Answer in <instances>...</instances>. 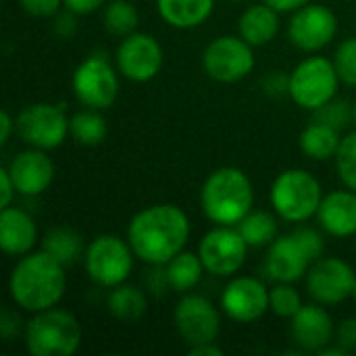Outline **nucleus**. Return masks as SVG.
<instances>
[{
    "mask_svg": "<svg viewBox=\"0 0 356 356\" xmlns=\"http://www.w3.org/2000/svg\"><path fill=\"white\" fill-rule=\"evenodd\" d=\"M294 236L300 240V244L305 246V250L309 252V257L313 259V263L323 257L325 244H323V238H321L319 232H315L311 227H300V229L294 232Z\"/></svg>",
    "mask_w": 356,
    "mask_h": 356,
    "instance_id": "f704fd0d",
    "label": "nucleus"
},
{
    "mask_svg": "<svg viewBox=\"0 0 356 356\" xmlns=\"http://www.w3.org/2000/svg\"><path fill=\"white\" fill-rule=\"evenodd\" d=\"M236 227L250 248L269 246L277 238V219L267 211H250Z\"/></svg>",
    "mask_w": 356,
    "mask_h": 356,
    "instance_id": "c85d7f7f",
    "label": "nucleus"
},
{
    "mask_svg": "<svg viewBox=\"0 0 356 356\" xmlns=\"http://www.w3.org/2000/svg\"><path fill=\"white\" fill-rule=\"evenodd\" d=\"M353 298L356 300V282H355V290H353Z\"/></svg>",
    "mask_w": 356,
    "mask_h": 356,
    "instance_id": "a18cd8bd",
    "label": "nucleus"
},
{
    "mask_svg": "<svg viewBox=\"0 0 356 356\" xmlns=\"http://www.w3.org/2000/svg\"><path fill=\"white\" fill-rule=\"evenodd\" d=\"M204 271L207 269H204L198 252L194 254V252L181 250L179 254H175L165 265V282H167V286L173 292L188 294V292H192L200 284Z\"/></svg>",
    "mask_w": 356,
    "mask_h": 356,
    "instance_id": "393cba45",
    "label": "nucleus"
},
{
    "mask_svg": "<svg viewBox=\"0 0 356 356\" xmlns=\"http://www.w3.org/2000/svg\"><path fill=\"white\" fill-rule=\"evenodd\" d=\"M334 161L344 188L356 192V131H348L346 136H342V144Z\"/></svg>",
    "mask_w": 356,
    "mask_h": 356,
    "instance_id": "2f4dec72",
    "label": "nucleus"
},
{
    "mask_svg": "<svg viewBox=\"0 0 356 356\" xmlns=\"http://www.w3.org/2000/svg\"><path fill=\"white\" fill-rule=\"evenodd\" d=\"M238 33L254 48L271 44L280 33V10L267 2L248 6L238 19Z\"/></svg>",
    "mask_w": 356,
    "mask_h": 356,
    "instance_id": "4be33fe9",
    "label": "nucleus"
},
{
    "mask_svg": "<svg viewBox=\"0 0 356 356\" xmlns=\"http://www.w3.org/2000/svg\"><path fill=\"white\" fill-rule=\"evenodd\" d=\"M355 282V269L338 257L317 259L307 273L309 296L323 307H334L353 298Z\"/></svg>",
    "mask_w": 356,
    "mask_h": 356,
    "instance_id": "4468645a",
    "label": "nucleus"
},
{
    "mask_svg": "<svg viewBox=\"0 0 356 356\" xmlns=\"http://www.w3.org/2000/svg\"><path fill=\"white\" fill-rule=\"evenodd\" d=\"M173 325L181 342L192 348L215 342L221 334V315L217 307L200 294H184L173 311Z\"/></svg>",
    "mask_w": 356,
    "mask_h": 356,
    "instance_id": "f8f14e48",
    "label": "nucleus"
},
{
    "mask_svg": "<svg viewBox=\"0 0 356 356\" xmlns=\"http://www.w3.org/2000/svg\"><path fill=\"white\" fill-rule=\"evenodd\" d=\"M21 332H25V323L21 321L19 313L13 311L10 307H4L2 313H0V336H2V340L10 342Z\"/></svg>",
    "mask_w": 356,
    "mask_h": 356,
    "instance_id": "c9c22d12",
    "label": "nucleus"
},
{
    "mask_svg": "<svg viewBox=\"0 0 356 356\" xmlns=\"http://www.w3.org/2000/svg\"><path fill=\"white\" fill-rule=\"evenodd\" d=\"M23 342L31 356H73L83 342V327L73 313L52 307L25 321Z\"/></svg>",
    "mask_w": 356,
    "mask_h": 356,
    "instance_id": "20e7f679",
    "label": "nucleus"
},
{
    "mask_svg": "<svg viewBox=\"0 0 356 356\" xmlns=\"http://www.w3.org/2000/svg\"><path fill=\"white\" fill-rule=\"evenodd\" d=\"M269 200L277 217L288 223H302L317 215L323 188L311 171L286 169L273 179Z\"/></svg>",
    "mask_w": 356,
    "mask_h": 356,
    "instance_id": "39448f33",
    "label": "nucleus"
},
{
    "mask_svg": "<svg viewBox=\"0 0 356 356\" xmlns=\"http://www.w3.org/2000/svg\"><path fill=\"white\" fill-rule=\"evenodd\" d=\"M0 186H2V198H0V209H6V207H10L13 204V198H15V194H17V188H15V181H13V177H10V173H8V169H6V165L0 169Z\"/></svg>",
    "mask_w": 356,
    "mask_h": 356,
    "instance_id": "58836bf2",
    "label": "nucleus"
},
{
    "mask_svg": "<svg viewBox=\"0 0 356 356\" xmlns=\"http://www.w3.org/2000/svg\"><path fill=\"white\" fill-rule=\"evenodd\" d=\"M17 136L31 148L54 150L69 136V119L63 106L50 102H33L23 106L15 119Z\"/></svg>",
    "mask_w": 356,
    "mask_h": 356,
    "instance_id": "1a4fd4ad",
    "label": "nucleus"
},
{
    "mask_svg": "<svg viewBox=\"0 0 356 356\" xmlns=\"http://www.w3.org/2000/svg\"><path fill=\"white\" fill-rule=\"evenodd\" d=\"M215 8V0H156L161 19L175 29H194L202 25Z\"/></svg>",
    "mask_w": 356,
    "mask_h": 356,
    "instance_id": "5701e85b",
    "label": "nucleus"
},
{
    "mask_svg": "<svg viewBox=\"0 0 356 356\" xmlns=\"http://www.w3.org/2000/svg\"><path fill=\"white\" fill-rule=\"evenodd\" d=\"M229 2H244V0H229Z\"/></svg>",
    "mask_w": 356,
    "mask_h": 356,
    "instance_id": "49530a36",
    "label": "nucleus"
},
{
    "mask_svg": "<svg viewBox=\"0 0 356 356\" xmlns=\"http://www.w3.org/2000/svg\"><path fill=\"white\" fill-rule=\"evenodd\" d=\"M298 144H300V150L309 159H313V161H330V159H336V154H338V148L342 144V131L313 119V123H309L300 131Z\"/></svg>",
    "mask_w": 356,
    "mask_h": 356,
    "instance_id": "b1692460",
    "label": "nucleus"
},
{
    "mask_svg": "<svg viewBox=\"0 0 356 356\" xmlns=\"http://www.w3.org/2000/svg\"><path fill=\"white\" fill-rule=\"evenodd\" d=\"M221 309L236 323H254L269 311V290L257 277L234 275L223 288Z\"/></svg>",
    "mask_w": 356,
    "mask_h": 356,
    "instance_id": "dca6fc26",
    "label": "nucleus"
},
{
    "mask_svg": "<svg viewBox=\"0 0 356 356\" xmlns=\"http://www.w3.org/2000/svg\"><path fill=\"white\" fill-rule=\"evenodd\" d=\"M15 127L17 125H15V119L10 117V113L8 111H2L0 113V146H6L8 144L10 134H13Z\"/></svg>",
    "mask_w": 356,
    "mask_h": 356,
    "instance_id": "a19ab883",
    "label": "nucleus"
},
{
    "mask_svg": "<svg viewBox=\"0 0 356 356\" xmlns=\"http://www.w3.org/2000/svg\"><path fill=\"white\" fill-rule=\"evenodd\" d=\"M248 248L250 246L238 227L217 225L202 236L198 254L207 273L217 277H234L244 267Z\"/></svg>",
    "mask_w": 356,
    "mask_h": 356,
    "instance_id": "9b49d317",
    "label": "nucleus"
},
{
    "mask_svg": "<svg viewBox=\"0 0 356 356\" xmlns=\"http://www.w3.org/2000/svg\"><path fill=\"white\" fill-rule=\"evenodd\" d=\"M38 244V225L33 217L17 207L0 211V246L8 257H23Z\"/></svg>",
    "mask_w": 356,
    "mask_h": 356,
    "instance_id": "412c9836",
    "label": "nucleus"
},
{
    "mask_svg": "<svg viewBox=\"0 0 356 356\" xmlns=\"http://www.w3.org/2000/svg\"><path fill=\"white\" fill-rule=\"evenodd\" d=\"M106 309L108 315L121 323H134L140 321L148 311V298L146 294L129 284H121L111 288L106 296Z\"/></svg>",
    "mask_w": 356,
    "mask_h": 356,
    "instance_id": "a878e982",
    "label": "nucleus"
},
{
    "mask_svg": "<svg viewBox=\"0 0 356 356\" xmlns=\"http://www.w3.org/2000/svg\"><path fill=\"white\" fill-rule=\"evenodd\" d=\"M163 46L152 33L134 31L125 35L115 52V65L119 73L136 83L154 79L163 69Z\"/></svg>",
    "mask_w": 356,
    "mask_h": 356,
    "instance_id": "ddd939ff",
    "label": "nucleus"
},
{
    "mask_svg": "<svg viewBox=\"0 0 356 356\" xmlns=\"http://www.w3.org/2000/svg\"><path fill=\"white\" fill-rule=\"evenodd\" d=\"M263 2H267L269 6H273V8L280 10V13H294V10H298L300 6L309 4L311 0H263Z\"/></svg>",
    "mask_w": 356,
    "mask_h": 356,
    "instance_id": "79ce46f5",
    "label": "nucleus"
},
{
    "mask_svg": "<svg viewBox=\"0 0 356 356\" xmlns=\"http://www.w3.org/2000/svg\"><path fill=\"white\" fill-rule=\"evenodd\" d=\"M17 194L23 196H40L44 194L56 175V167L54 161L46 154V150L42 148H27L21 150L19 154L13 156V161L6 165Z\"/></svg>",
    "mask_w": 356,
    "mask_h": 356,
    "instance_id": "f3484780",
    "label": "nucleus"
},
{
    "mask_svg": "<svg viewBox=\"0 0 356 356\" xmlns=\"http://www.w3.org/2000/svg\"><path fill=\"white\" fill-rule=\"evenodd\" d=\"M292 340L309 353H321L336 340V327L332 315L323 305H302V309L290 319Z\"/></svg>",
    "mask_w": 356,
    "mask_h": 356,
    "instance_id": "6ab92c4d",
    "label": "nucleus"
},
{
    "mask_svg": "<svg viewBox=\"0 0 356 356\" xmlns=\"http://www.w3.org/2000/svg\"><path fill=\"white\" fill-rule=\"evenodd\" d=\"M338 33V17L325 4L309 2L292 13L288 21V40L302 52H319L330 46Z\"/></svg>",
    "mask_w": 356,
    "mask_h": 356,
    "instance_id": "2eb2a0df",
    "label": "nucleus"
},
{
    "mask_svg": "<svg viewBox=\"0 0 356 356\" xmlns=\"http://www.w3.org/2000/svg\"><path fill=\"white\" fill-rule=\"evenodd\" d=\"M313 265V259L300 244V240L294 234L277 236L267 250V273L269 277L280 284H296L298 280L307 277L309 267Z\"/></svg>",
    "mask_w": 356,
    "mask_h": 356,
    "instance_id": "a211bd4d",
    "label": "nucleus"
},
{
    "mask_svg": "<svg viewBox=\"0 0 356 356\" xmlns=\"http://www.w3.org/2000/svg\"><path fill=\"white\" fill-rule=\"evenodd\" d=\"M254 204L250 177L238 167L215 169L202 184L200 207L204 217L215 225L236 227Z\"/></svg>",
    "mask_w": 356,
    "mask_h": 356,
    "instance_id": "7ed1b4c3",
    "label": "nucleus"
},
{
    "mask_svg": "<svg viewBox=\"0 0 356 356\" xmlns=\"http://www.w3.org/2000/svg\"><path fill=\"white\" fill-rule=\"evenodd\" d=\"M313 115H315V121H321V123L332 125L338 131H342L353 121V106L346 100H340L336 96L334 100H330L327 104H323L321 108H317Z\"/></svg>",
    "mask_w": 356,
    "mask_h": 356,
    "instance_id": "72a5a7b5",
    "label": "nucleus"
},
{
    "mask_svg": "<svg viewBox=\"0 0 356 356\" xmlns=\"http://www.w3.org/2000/svg\"><path fill=\"white\" fill-rule=\"evenodd\" d=\"M334 65L340 75V81L356 88V35L346 38L338 44L334 54Z\"/></svg>",
    "mask_w": 356,
    "mask_h": 356,
    "instance_id": "473e14b6",
    "label": "nucleus"
},
{
    "mask_svg": "<svg viewBox=\"0 0 356 356\" xmlns=\"http://www.w3.org/2000/svg\"><path fill=\"white\" fill-rule=\"evenodd\" d=\"M134 259L136 254L127 238L123 240L115 234H102L88 244L83 265L94 284L102 288H115L129 280L134 271Z\"/></svg>",
    "mask_w": 356,
    "mask_h": 356,
    "instance_id": "0eeeda50",
    "label": "nucleus"
},
{
    "mask_svg": "<svg viewBox=\"0 0 356 356\" xmlns=\"http://www.w3.org/2000/svg\"><path fill=\"white\" fill-rule=\"evenodd\" d=\"M67 267L46 250H31L19 257L8 275V296L25 313H40L58 307L67 292Z\"/></svg>",
    "mask_w": 356,
    "mask_h": 356,
    "instance_id": "f03ea898",
    "label": "nucleus"
},
{
    "mask_svg": "<svg viewBox=\"0 0 356 356\" xmlns=\"http://www.w3.org/2000/svg\"><path fill=\"white\" fill-rule=\"evenodd\" d=\"M106 0H63V6L75 15H92L96 13Z\"/></svg>",
    "mask_w": 356,
    "mask_h": 356,
    "instance_id": "ea45409f",
    "label": "nucleus"
},
{
    "mask_svg": "<svg viewBox=\"0 0 356 356\" xmlns=\"http://www.w3.org/2000/svg\"><path fill=\"white\" fill-rule=\"evenodd\" d=\"M19 6L31 17H54L63 0H19Z\"/></svg>",
    "mask_w": 356,
    "mask_h": 356,
    "instance_id": "e433bc0d",
    "label": "nucleus"
},
{
    "mask_svg": "<svg viewBox=\"0 0 356 356\" xmlns=\"http://www.w3.org/2000/svg\"><path fill=\"white\" fill-rule=\"evenodd\" d=\"M254 46H250L240 33L219 35L209 42L202 52L204 73L219 83H236L248 77L257 65Z\"/></svg>",
    "mask_w": 356,
    "mask_h": 356,
    "instance_id": "9d476101",
    "label": "nucleus"
},
{
    "mask_svg": "<svg viewBox=\"0 0 356 356\" xmlns=\"http://www.w3.org/2000/svg\"><path fill=\"white\" fill-rule=\"evenodd\" d=\"M140 13L129 0H111L104 6V27L115 38H125L138 29Z\"/></svg>",
    "mask_w": 356,
    "mask_h": 356,
    "instance_id": "c756f323",
    "label": "nucleus"
},
{
    "mask_svg": "<svg viewBox=\"0 0 356 356\" xmlns=\"http://www.w3.org/2000/svg\"><path fill=\"white\" fill-rule=\"evenodd\" d=\"M319 225L334 238H350L356 234V192L334 190L323 196L317 211Z\"/></svg>",
    "mask_w": 356,
    "mask_h": 356,
    "instance_id": "aec40b11",
    "label": "nucleus"
},
{
    "mask_svg": "<svg viewBox=\"0 0 356 356\" xmlns=\"http://www.w3.org/2000/svg\"><path fill=\"white\" fill-rule=\"evenodd\" d=\"M69 136L79 146H98L108 136L106 119L102 117V111L96 108H83L69 117Z\"/></svg>",
    "mask_w": 356,
    "mask_h": 356,
    "instance_id": "cd10ccee",
    "label": "nucleus"
},
{
    "mask_svg": "<svg viewBox=\"0 0 356 356\" xmlns=\"http://www.w3.org/2000/svg\"><path fill=\"white\" fill-rule=\"evenodd\" d=\"M288 94L305 111L315 113L338 96L340 75L334 60L325 56H307L288 75Z\"/></svg>",
    "mask_w": 356,
    "mask_h": 356,
    "instance_id": "423d86ee",
    "label": "nucleus"
},
{
    "mask_svg": "<svg viewBox=\"0 0 356 356\" xmlns=\"http://www.w3.org/2000/svg\"><path fill=\"white\" fill-rule=\"evenodd\" d=\"M300 309H302V298L300 292L294 288V284L280 282L269 290V311L280 319H292Z\"/></svg>",
    "mask_w": 356,
    "mask_h": 356,
    "instance_id": "7c9ffc66",
    "label": "nucleus"
},
{
    "mask_svg": "<svg viewBox=\"0 0 356 356\" xmlns=\"http://www.w3.org/2000/svg\"><path fill=\"white\" fill-rule=\"evenodd\" d=\"M117 67L102 56V54H90L83 58L75 71H73V94L79 104L86 108L106 111L115 104L119 96V75Z\"/></svg>",
    "mask_w": 356,
    "mask_h": 356,
    "instance_id": "6e6552de",
    "label": "nucleus"
},
{
    "mask_svg": "<svg viewBox=\"0 0 356 356\" xmlns=\"http://www.w3.org/2000/svg\"><path fill=\"white\" fill-rule=\"evenodd\" d=\"M86 248L88 246L83 244L81 234L75 232L73 227H67V225L50 227L42 238V250L52 254L65 267H69V265L77 263L79 259H83Z\"/></svg>",
    "mask_w": 356,
    "mask_h": 356,
    "instance_id": "bb28decb",
    "label": "nucleus"
},
{
    "mask_svg": "<svg viewBox=\"0 0 356 356\" xmlns=\"http://www.w3.org/2000/svg\"><path fill=\"white\" fill-rule=\"evenodd\" d=\"M336 344H340L344 350L355 353L356 350V319H344L336 327Z\"/></svg>",
    "mask_w": 356,
    "mask_h": 356,
    "instance_id": "4c0bfd02",
    "label": "nucleus"
},
{
    "mask_svg": "<svg viewBox=\"0 0 356 356\" xmlns=\"http://www.w3.org/2000/svg\"><path fill=\"white\" fill-rule=\"evenodd\" d=\"M353 123H355V125H356V102H355V104H353Z\"/></svg>",
    "mask_w": 356,
    "mask_h": 356,
    "instance_id": "c03bdc74",
    "label": "nucleus"
},
{
    "mask_svg": "<svg viewBox=\"0 0 356 356\" xmlns=\"http://www.w3.org/2000/svg\"><path fill=\"white\" fill-rule=\"evenodd\" d=\"M190 356H221L223 348L217 346V342H209V344H200V346H192L188 348Z\"/></svg>",
    "mask_w": 356,
    "mask_h": 356,
    "instance_id": "37998d69",
    "label": "nucleus"
},
{
    "mask_svg": "<svg viewBox=\"0 0 356 356\" xmlns=\"http://www.w3.org/2000/svg\"><path fill=\"white\" fill-rule=\"evenodd\" d=\"M192 223L186 211L173 202H161L136 213L127 225V242L136 259L165 267L190 240Z\"/></svg>",
    "mask_w": 356,
    "mask_h": 356,
    "instance_id": "f257e3e1",
    "label": "nucleus"
}]
</instances>
